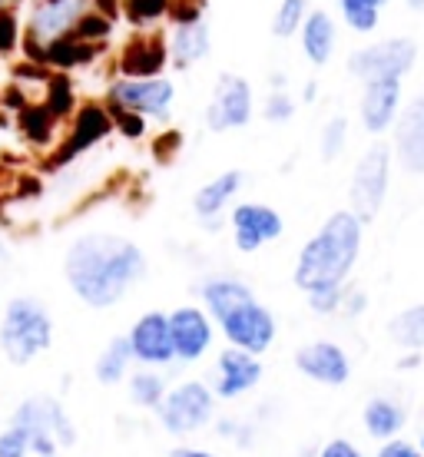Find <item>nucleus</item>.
<instances>
[{
  "label": "nucleus",
  "mask_w": 424,
  "mask_h": 457,
  "mask_svg": "<svg viewBox=\"0 0 424 457\" xmlns=\"http://www.w3.org/2000/svg\"><path fill=\"white\" fill-rule=\"evenodd\" d=\"M63 269L80 302H87L90 309H110L146 272V259L137 242L96 232V236H80L70 245Z\"/></svg>",
  "instance_id": "obj_1"
},
{
  "label": "nucleus",
  "mask_w": 424,
  "mask_h": 457,
  "mask_svg": "<svg viewBox=\"0 0 424 457\" xmlns=\"http://www.w3.org/2000/svg\"><path fill=\"white\" fill-rule=\"evenodd\" d=\"M358 252H362V219L355 212H335L315 232V239H309L305 249L298 252L292 278L302 292L342 286L355 265Z\"/></svg>",
  "instance_id": "obj_2"
},
{
  "label": "nucleus",
  "mask_w": 424,
  "mask_h": 457,
  "mask_svg": "<svg viewBox=\"0 0 424 457\" xmlns=\"http://www.w3.org/2000/svg\"><path fill=\"white\" fill-rule=\"evenodd\" d=\"M54 342V321L34 298H13L0 321V348L13 365H30Z\"/></svg>",
  "instance_id": "obj_3"
},
{
  "label": "nucleus",
  "mask_w": 424,
  "mask_h": 457,
  "mask_svg": "<svg viewBox=\"0 0 424 457\" xmlns=\"http://www.w3.org/2000/svg\"><path fill=\"white\" fill-rule=\"evenodd\" d=\"M13 424L30 435V451L50 457L57 445H73V424L54 398H27L13 414Z\"/></svg>",
  "instance_id": "obj_4"
},
{
  "label": "nucleus",
  "mask_w": 424,
  "mask_h": 457,
  "mask_svg": "<svg viewBox=\"0 0 424 457\" xmlns=\"http://www.w3.org/2000/svg\"><path fill=\"white\" fill-rule=\"evenodd\" d=\"M388 179H391V149L385 143H375L358 160L355 172H352V193H348L352 212L362 222H371V219L378 216L385 193H388Z\"/></svg>",
  "instance_id": "obj_5"
},
{
  "label": "nucleus",
  "mask_w": 424,
  "mask_h": 457,
  "mask_svg": "<svg viewBox=\"0 0 424 457\" xmlns=\"http://www.w3.org/2000/svg\"><path fill=\"white\" fill-rule=\"evenodd\" d=\"M176 100V87L166 77H120L106 90V104L133 110L146 120H166Z\"/></svg>",
  "instance_id": "obj_6"
},
{
  "label": "nucleus",
  "mask_w": 424,
  "mask_h": 457,
  "mask_svg": "<svg viewBox=\"0 0 424 457\" xmlns=\"http://www.w3.org/2000/svg\"><path fill=\"white\" fill-rule=\"evenodd\" d=\"M418 60V46L408 37H388L371 46H362L348 57V73L358 80H378V77H404Z\"/></svg>",
  "instance_id": "obj_7"
},
{
  "label": "nucleus",
  "mask_w": 424,
  "mask_h": 457,
  "mask_svg": "<svg viewBox=\"0 0 424 457\" xmlns=\"http://www.w3.org/2000/svg\"><path fill=\"white\" fill-rule=\"evenodd\" d=\"M113 133V116L106 110V104H80L73 110V123H70V133L63 137V143L57 146V153L46 160L50 170H60L73 162L77 156H83L87 149H93L96 143H104L106 137Z\"/></svg>",
  "instance_id": "obj_8"
},
{
  "label": "nucleus",
  "mask_w": 424,
  "mask_h": 457,
  "mask_svg": "<svg viewBox=\"0 0 424 457\" xmlns=\"http://www.w3.org/2000/svg\"><path fill=\"white\" fill-rule=\"evenodd\" d=\"M156 408H160V421L166 431L189 435L212 418V391L199 381H186L179 388L166 391Z\"/></svg>",
  "instance_id": "obj_9"
},
{
  "label": "nucleus",
  "mask_w": 424,
  "mask_h": 457,
  "mask_svg": "<svg viewBox=\"0 0 424 457\" xmlns=\"http://www.w3.org/2000/svg\"><path fill=\"white\" fill-rule=\"evenodd\" d=\"M219 325H222L226 338L232 342V348H242V352L249 354H262L272 345V338H276V319H272V312L262 309L255 298L239 305V309H232L229 315H222Z\"/></svg>",
  "instance_id": "obj_10"
},
{
  "label": "nucleus",
  "mask_w": 424,
  "mask_h": 457,
  "mask_svg": "<svg viewBox=\"0 0 424 457\" xmlns=\"http://www.w3.org/2000/svg\"><path fill=\"white\" fill-rule=\"evenodd\" d=\"M253 120V87L236 73H226L212 90V100L206 106V126L216 133L239 129Z\"/></svg>",
  "instance_id": "obj_11"
},
{
  "label": "nucleus",
  "mask_w": 424,
  "mask_h": 457,
  "mask_svg": "<svg viewBox=\"0 0 424 457\" xmlns=\"http://www.w3.org/2000/svg\"><path fill=\"white\" fill-rule=\"evenodd\" d=\"M93 7V0H34L30 7V21H27V34L21 40L46 46L50 40L70 34L73 23Z\"/></svg>",
  "instance_id": "obj_12"
},
{
  "label": "nucleus",
  "mask_w": 424,
  "mask_h": 457,
  "mask_svg": "<svg viewBox=\"0 0 424 457\" xmlns=\"http://www.w3.org/2000/svg\"><path fill=\"white\" fill-rule=\"evenodd\" d=\"M282 216L276 209L262 206V203H242L232 209V236H236V249L255 252L262 249L269 239L282 236Z\"/></svg>",
  "instance_id": "obj_13"
},
{
  "label": "nucleus",
  "mask_w": 424,
  "mask_h": 457,
  "mask_svg": "<svg viewBox=\"0 0 424 457\" xmlns=\"http://www.w3.org/2000/svg\"><path fill=\"white\" fill-rule=\"evenodd\" d=\"M170 338H172V354L179 361H195L209 352L212 345V321L203 309L183 305L170 315Z\"/></svg>",
  "instance_id": "obj_14"
},
{
  "label": "nucleus",
  "mask_w": 424,
  "mask_h": 457,
  "mask_svg": "<svg viewBox=\"0 0 424 457\" xmlns=\"http://www.w3.org/2000/svg\"><path fill=\"white\" fill-rule=\"evenodd\" d=\"M402 110V77H378V80H365L362 90V123L368 133H385L395 126Z\"/></svg>",
  "instance_id": "obj_15"
},
{
  "label": "nucleus",
  "mask_w": 424,
  "mask_h": 457,
  "mask_svg": "<svg viewBox=\"0 0 424 457\" xmlns=\"http://www.w3.org/2000/svg\"><path fill=\"white\" fill-rule=\"evenodd\" d=\"M127 338L129 348H133V358H139L143 365H170L176 358L170 338V315H162V312H146Z\"/></svg>",
  "instance_id": "obj_16"
},
{
  "label": "nucleus",
  "mask_w": 424,
  "mask_h": 457,
  "mask_svg": "<svg viewBox=\"0 0 424 457\" xmlns=\"http://www.w3.org/2000/svg\"><path fill=\"white\" fill-rule=\"evenodd\" d=\"M295 368L302 375H309L312 381L319 385H345L348 375H352V365H348V354L332 342H312L305 348H298L295 354Z\"/></svg>",
  "instance_id": "obj_17"
},
{
  "label": "nucleus",
  "mask_w": 424,
  "mask_h": 457,
  "mask_svg": "<svg viewBox=\"0 0 424 457\" xmlns=\"http://www.w3.org/2000/svg\"><path fill=\"white\" fill-rule=\"evenodd\" d=\"M395 149L408 172H424V90L395 120Z\"/></svg>",
  "instance_id": "obj_18"
},
{
  "label": "nucleus",
  "mask_w": 424,
  "mask_h": 457,
  "mask_svg": "<svg viewBox=\"0 0 424 457\" xmlns=\"http://www.w3.org/2000/svg\"><path fill=\"white\" fill-rule=\"evenodd\" d=\"M170 50L160 34H137L120 50V77H162Z\"/></svg>",
  "instance_id": "obj_19"
},
{
  "label": "nucleus",
  "mask_w": 424,
  "mask_h": 457,
  "mask_svg": "<svg viewBox=\"0 0 424 457\" xmlns=\"http://www.w3.org/2000/svg\"><path fill=\"white\" fill-rule=\"evenodd\" d=\"M259 378H262V365H259L255 354L242 352V348H226L219 354V398H239V395L259 385Z\"/></svg>",
  "instance_id": "obj_20"
},
{
  "label": "nucleus",
  "mask_w": 424,
  "mask_h": 457,
  "mask_svg": "<svg viewBox=\"0 0 424 457\" xmlns=\"http://www.w3.org/2000/svg\"><path fill=\"white\" fill-rule=\"evenodd\" d=\"M298 40H302V54L309 57L312 67H325L332 60L335 40H338L335 21L325 11L305 13V21L298 27Z\"/></svg>",
  "instance_id": "obj_21"
},
{
  "label": "nucleus",
  "mask_w": 424,
  "mask_h": 457,
  "mask_svg": "<svg viewBox=\"0 0 424 457\" xmlns=\"http://www.w3.org/2000/svg\"><path fill=\"white\" fill-rule=\"evenodd\" d=\"M170 60L172 67H193L199 60L209 57V50H212V34H209L206 21H195V23H176V30L170 37Z\"/></svg>",
  "instance_id": "obj_22"
},
{
  "label": "nucleus",
  "mask_w": 424,
  "mask_h": 457,
  "mask_svg": "<svg viewBox=\"0 0 424 457\" xmlns=\"http://www.w3.org/2000/svg\"><path fill=\"white\" fill-rule=\"evenodd\" d=\"M100 54H104V44H87V40H77L73 34H63L44 46V67H54L57 73H70V70L90 67Z\"/></svg>",
  "instance_id": "obj_23"
},
{
  "label": "nucleus",
  "mask_w": 424,
  "mask_h": 457,
  "mask_svg": "<svg viewBox=\"0 0 424 457\" xmlns=\"http://www.w3.org/2000/svg\"><path fill=\"white\" fill-rule=\"evenodd\" d=\"M253 288L242 286L239 278H212L203 286V302H206V309L212 312V319H222V315H229L232 309H239L245 302H253Z\"/></svg>",
  "instance_id": "obj_24"
},
{
  "label": "nucleus",
  "mask_w": 424,
  "mask_h": 457,
  "mask_svg": "<svg viewBox=\"0 0 424 457\" xmlns=\"http://www.w3.org/2000/svg\"><path fill=\"white\" fill-rule=\"evenodd\" d=\"M239 186H242V172L239 170H229V172H222V176H216L212 183H206L199 193H195V199H193L195 212H199L203 219L219 216L232 195L239 193Z\"/></svg>",
  "instance_id": "obj_25"
},
{
  "label": "nucleus",
  "mask_w": 424,
  "mask_h": 457,
  "mask_svg": "<svg viewBox=\"0 0 424 457\" xmlns=\"http://www.w3.org/2000/svg\"><path fill=\"white\" fill-rule=\"evenodd\" d=\"M17 126H21V133L30 139L34 146H50V143L57 139L60 120L46 110V104H23L21 110H17Z\"/></svg>",
  "instance_id": "obj_26"
},
{
  "label": "nucleus",
  "mask_w": 424,
  "mask_h": 457,
  "mask_svg": "<svg viewBox=\"0 0 424 457\" xmlns=\"http://www.w3.org/2000/svg\"><path fill=\"white\" fill-rule=\"evenodd\" d=\"M404 424V411L395 404V401L388 398H371L365 408V428L371 437H395L398 431H402Z\"/></svg>",
  "instance_id": "obj_27"
},
{
  "label": "nucleus",
  "mask_w": 424,
  "mask_h": 457,
  "mask_svg": "<svg viewBox=\"0 0 424 457\" xmlns=\"http://www.w3.org/2000/svg\"><path fill=\"white\" fill-rule=\"evenodd\" d=\"M129 361H133L129 338L127 335H120V338H113V342L104 348V354H100V361H96V378H100L104 385H120L123 375H127Z\"/></svg>",
  "instance_id": "obj_28"
},
{
  "label": "nucleus",
  "mask_w": 424,
  "mask_h": 457,
  "mask_svg": "<svg viewBox=\"0 0 424 457\" xmlns=\"http://www.w3.org/2000/svg\"><path fill=\"white\" fill-rule=\"evenodd\" d=\"M44 104L46 110L57 116L60 123L73 116L77 110V93H73V80H70V73H50L44 83Z\"/></svg>",
  "instance_id": "obj_29"
},
{
  "label": "nucleus",
  "mask_w": 424,
  "mask_h": 457,
  "mask_svg": "<svg viewBox=\"0 0 424 457\" xmlns=\"http://www.w3.org/2000/svg\"><path fill=\"white\" fill-rule=\"evenodd\" d=\"M385 4H388V0H338V11H342L345 23H348L355 34H371V30H378Z\"/></svg>",
  "instance_id": "obj_30"
},
{
  "label": "nucleus",
  "mask_w": 424,
  "mask_h": 457,
  "mask_svg": "<svg viewBox=\"0 0 424 457\" xmlns=\"http://www.w3.org/2000/svg\"><path fill=\"white\" fill-rule=\"evenodd\" d=\"M388 335L402 348H424V302L398 312L388 325Z\"/></svg>",
  "instance_id": "obj_31"
},
{
  "label": "nucleus",
  "mask_w": 424,
  "mask_h": 457,
  "mask_svg": "<svg viewBox=\"0 0 424 457\" xmlns=\"http://www.w3.org/2000/svg\"><path fill=\"white\" fill-rule=\"evenodd\" d=\"M70 34L77 37V40H87V44H104L113 37V17H106V13H100L96 7H90V11L83 13L80 21L73 23V30Z\"/></svg>",
  "instance_id": "obj_32"
},
{
  "label": "nucleus",
  "mask_w": 424,
  "mask_h": 457,
  "mask_svg": "<svg viewBox=\"0 0 424 457\" xmlns=\"http://www.w3.org/2000/svg\"><path fill=\"white\" fill-rule=\"evenodd\" d=\"M123 13L133 27H156L170 13V0H123Z\"/></svg>",
  "instance_id": "obj_33"
},
{
  "label": "nucleus",
  "mask_w": 424,
  "mask_h": 457,
  "mask_svg": "<svg viewBox=\"0 0 424 457\" xmlns=\"http://www.w3.org/2000/svg\"><path fill=\"white\" fill-rule=\"evenodd\" d=\"M166 395V381L160 375H153V371H139V375L129 378V398L143 404V408H156Z\"/></svg>",
  "instance_id": "obj_34"
},
{
  "label": "nucleus",
  "mask_w": 424,
  "mask_h": 457,
  "mask_svg": "<svg viewBox=\"0 0 424 457\" xmlns=\"http://www.w3.org/2000/svg\"><path fill=\"white\" fill-rule=\"evenodd\" d=\"M305 13H309V0H282L276 11V21H272V34L282 37V40L292 37L302 27Z\"/></svg>",
  "instance_id": "obj_35"
},
{
  "label": "nucleus",
  "mask_w": 424,
  "mask_h": 457,
  "mask_svg": "<svg viewBox=\"0 0 424 457\" xmlns=\"http://www.w3.org/2000/svg\"><path fill=\"white\" fill-rule=\"evenodd\" d=\"M345 143H348V120L345 116H332L328 123H325V129H321V160H338L342 156Z\"/></svg>",
  "instance_id": "obj_36"
},
{
  "label": "nucleus",
  "mask_w": 424,
  "mask_h": 457,
  "mask_svg": "<svg viewBox=\"0 0 424 457\" xmlns=\"http://www.w3.org/2000/svg\"><path fill=\"white\" fill-rule=\"evenodd\" d=\"M106 110L113 116V129H120V137H127V139L146 137V116H139V113H133V110H123V106H113V104H106Z\"/></svg>",
  "instance_id": "obj_37"
},
{
  "label": "nucleus",
  "mask_w": 424,
  "mask_h": 457,
  "mask_svg": "<svg viewBox=\"0 0 424 457\" xmlns=\"http://www.w3.org/2000/svg\"><path fill=\"white\" fill-rule=\"evenodd\" d=\"M262 116L269 120V123H288V120L295 116V104H292V96L286 93V87H282V83H276V90L269 93Z\"/></svg>",
  "instance_id": "obj_38"
},
{
  "label": "nucleus",
  "mask_w": 424,
  "mask_h": 457,
  "mask_svg": "<svg viewBox=\"0 0 424 457\" xmlns=\"http://www.w3.org/2000/svg\"><path fill=\"white\" fill-rule=\"evenodd\" d=\"M21 21L11 7H0V54H13L21 46Z\"/></svg>",
  "instance_id": "obj_39"
},
{
  "label": "nucleus",
  "mask_w": 424,
  "mask_h": 457,
  "mask_svg": "<svg viewBox=\"0 0 424 457\" xmlns=\"http://www.w3.org/2000/svg\"><path fill=\"white\" fill-rule=\"evenodd\" d=\"M309 295V305L312 312H319V315H332L345 305V295H342V286H328V288H315V292H305Z\"/></svg>",
  "instance_id": "obj_40"
},
{
  "label": "nucleus",
  "mask_w": 424,
  "mask_h": 457,
  "mask_svg": "<svg viewBox=\"0 0 424 457\" xmlns=\"http://www.w3.org/2000/svg\"><path fill=\"white\" fill-rule=\"evenodd\" d=\"M30 454V435L11 424L4 435H0V457H27Z\"/></svg>",
  "instance_id": "obj_41"
},
{
  "label": "nucleus",
  "mask_w": 424,
  "mask_h": 457,
  "mask_svg": "<svg viewBox=\"0 0 424 457\" xmlns=\"http://www.w3.org/2000/svg\"><path fill=\"white\" fill-rule=\"evenodd\" d=\"M203 11H206V0H170V17L172 23H195L203 21Z\"/></svg>",
  "instance_id": "obj_42"
},
{
  "label": "nucleus",
  "mask_w": 424,
  "mask_h": 457,
  "mask_svg": "<svg viewBox=\"0 0 424 457\" xmlns=\"http://www.w3.org/2000/svg\"><path fill=\"white\" fill-rule=\"evenodd\" d=\"M378 457H424V451L412 447L408 441H388V445L378 451Z\"/></svg>",
  "instance_id": "obj_43"
},
{
  "label": "nucleus",
  "mask_w": 424,
  "mask_h": 457,
  "mask_svg": "<svg viewBox=\"0 0 424 457\" xmlns=\"http://www.w3.org/2000/svg\"><path fill=\"white\" fill-rule=\"evenodd\" d=\"M319 457H362V454H358V451L352 445H348V441H332V445L321 447Z\"/></svg>",
  "instance_id": "obj_44"
},
{
  "label": "nucleus",
  "mask_w": 424,
  "mask_h": 457,
  "mask_svg": "<svg viewBox=\"0 0 424 457\" xmlns=\"http://www.w3.org/2000/svg\"><path fill=\"white\" fill-rule=\"evenodd\" d=\"M183 146V137L172 129V133H162V139H156V156H166V153H176Z\"/></svg>",
  "instance_id": "obj_45"
},
{
  "label": "nucleus",
  "mask_w": 424,
  "mask_h": 457,
  "mask_svg": "<svg viewBox=\"0 0 424 457\" xmlns=\"http://www.w3.org/2000/svg\"><path fill=\"white\" fill-rule=\"evenodd\" d=\"M170 457H216V454H209V451H195V447H179V451H172Z\"/></svg>",
  "instance_id": "obj_46"
},
{
  "label": "nucleus",
  "mask_w": 424,
  "mask_h": 457,
  "mask_svg": "<svg viewBox=\"0 0 424 457\" xmlns=\"http://www.w3.org/2000/svg\"><path fill=\"white\" fill-rule=\"evenodd\" d=\"M315 96H319V87H315V83H309V87H305V100H315Z\"/></svg>",
  "instance_id": "obj_47"
},
{
  "label": "nucleus",
  "mask_w": 424,
  "mask_h": 457,
  "mask_svg": "<svg viewBox=\"0 0 424 457\" xmlns=\"http://www.w3.org/2000/svg\"><path fill=\"white\" fill-rule=\"evenodd\" d=\"M408 7L412 11H424V0H408Z\"/></svg>",
  "instance_id": "obj_48"
},
{
  "label": "nucleus",
  "mask_w": 424,
  "mask_h": 457,
  "mask_svg": "<svg viewBox=\"0 0 424 457\" xmlns=\"http://www.w3.org/2000/svg\"><path fill=\"white\" fill-rule=\"evenodd\" d=\"M0 7H7V0H0Z\"/></svg>",
  "instance_id": "obj_49"
},
{
  "label": "nucleus",
  "mask_w": 424,
  "mask_h": 457,
  "mask_svg": "<svg viewBox=\"0 0 424 457\" xmlns=\"http://www.w3.org/2000/svg\"><path fill=\"white\" fill-rule=\"evenodd\" d=\"M421 451H424V435H421Z\"/></svg>",
  "instance_id": "obj_50"
},
{
  "label": "nucleus",
  "mask_w": 424,
  "mask_h": 457,
  "mask_svg": "<svg viewBox=\"0 0 424 457\" xmlns=\"http://www.w3.org/2000/svg\"><path fill=\"white\" fill-rule=\"evenodd\" d=\"M50 457H54V454H50Z\"/></svg>",
  "instance_id": "obj_51"
}]
</instances>
